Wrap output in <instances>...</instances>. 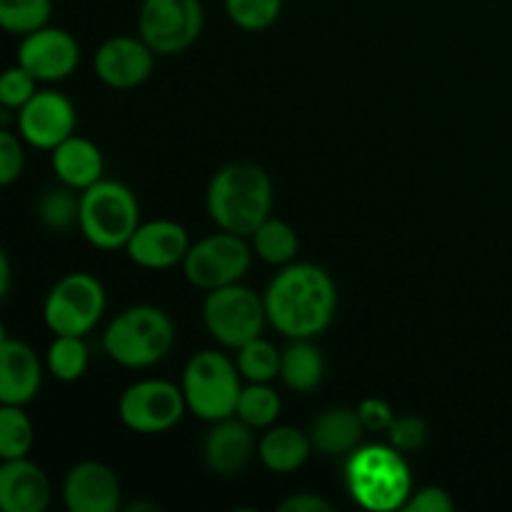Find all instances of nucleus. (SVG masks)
Segmentation results:
<instances>
[{
    "instance_id": "f257e3e1",
    "label": "nucleus",
    "mask_w": 512,
    "mask_h": 512,
    "mask_svg": "<svg viewBox=\"0 0 512 512\" xmlns=\"http://www.w3.org/2000/svg\"><path fill=\"white\" fill-rule=\"evenodd\" d=\"M268 323L288 340H315L330 328L338 310V288L315 263H290L263 293Z\"/></svg>"
},
{
    "instance_id": "f03ea898",
    "label": "nucleus",
    "mask_w": 512,
    "mask_h": 512,
    "mask_svg": "<svg viewBox=\"0 0 512 512\" xmlns=\"http://www.w3.org/2000/svg\"><path fill=\"white\" fill-rule=\"evenodd\" d=\"M205 205L220 230L250 238L270 218L273 180L255 163H230L210 180Z\"/></svg>"
},
{
    "instance_id": "7ed1b4c3",
    "label": "nucleus",
    "mask_w": 512,
    "mask_h": 512,
    "mask_svg": "<svg viewBox=\"0 0 512 512\" xmlns=\"http://www.w3.org/2000/svg\"><path fill=\"white\" fill-rule=\"evenodd\" d=\"M345 488L360 508L370 512L403 510L413 493L405 453L393 445H360L345 460Z\"/></svg>"
},
{
    "instance_id": "20e7f679",
    "label": "nucleus",
    "mask_w": 512,
    "mask_h": 512,
    "mask_svg": "<svg viewBox=\"0 0 512 512\" xmlns=\"http://www.w3.org/2000/svg\"><path fill=\"white\" fill-rule=\"evenodd\" d=\"M175 345V323L163 308L133 305L123 310L103 333V350L123 368H153Z\"/></svg>"
},
{
    "instance_id": "39448f33",
    "label": "nucleus",
    "mask_w": 512,
    "mask_h": 512,
    "mask_svg": "<svg viewBox=\"0 0 512 512\" xmlns=\"http://www.w3.org/2000/svg\"><path fill=\"white\" fill-rule=\"evenodd\" d=\"M78 225L93 248H125L140 225L138 198L128 185L118 180H98L80 193Z\"/></svg>"
},
{
    "instance_id": "423d86ee",
    "label": "nucleus",
    "mask_w": 512,
    "mask_h": 512,
    "mask_svg": "<svg viewBox=\"0 0 512 512\" xmlns=\"http://www.w3.org/2000/svg\"><path fill=\"white\" fill-rule=\"evenodd\" d=\"M238 365L218 350H200L188 360L183 373V395L188 410L205 423L233 418L243 393Z\"/></svg>"
},
{
    "instance_id": "0eeeda50",
    "label": "nucleus",
    "mask_w": 512,
    "mask_h": 512,
    "mask_svg": "<svg viewBox=\"0 0 512 512\" xmlns=\"http://www.w3.org/2000/svg\"><path fill=\"white\" fill-rule=\"evenodd\" d=\"M203 323L213 340L223 348H243L253 338H260L268 323L263 295L243 283L208 290L203 303Z\"/></svg>"
},
{
    "instance_id": "6e6552de",
    "label": "nucleus",
    "mask_w": 512,
    "mask_h": 512,
    "mask_svg": "<svg viewBox=\"0 0 512 512\" xmlns=\"http://www.w3.org/2000/svg\"><path fill=\"white\" fill-rule=\"evenodd\" d=\"M105 288L95 275L68 273L50 288L43 320L53 335H88L105 313Z\"/></svg>"
},
{
    "instance_id": "1a4fd4ad",
    "label": "nucleus",
    "mask_w": 512,
    "mask_h": 512,
    "mask_svg": "<svg viewBox=\"0 0 512 512\" xmlns=\"http://www.w3.org/2000/svg\"><path fill=\"white\" fill-rule=\"evenodd\" d=\"M205 8L200 0H143L138 33L163 58L185 53L203 35Z\"/></svg>"
},
{
    "instance_id": "9d476101",
    "label": "nucleus",
    "mask_w": 512,
    "mask_h": 512,
    "mask_svg": "<svg viewBox=\"0 0 512 512\" xmlns=\"http://www.w3.org/2000/svg\"><path fill=\"white\" fill-rule=\"evenodd\" d=\"M250 260H253V245L248 243V238L220 230L190 245L183 260V273L195 288L215 290L240 283L250 270Z\"/></svg>"
},
{
    "instance_id": "9b49d317",
    "label": "nucleus",
    "mask_w": 512,
    "mask_h": 512,
    "mask_svg": "<svg viewBox=\"0 0 512 512\" xmlns=\"http://www.w3.org/2000/svg\"><path fill=\"white\" fill-rule=\"evenodd\" d=\"M188 413L183 388L170 380H138L118 400L120 423L140 435H160L173 430Z\"/></svg>"
},
{
    "instance_id": "f8f14e48",
    "label": "nucleus",
    "mask_w": 512,
    "mask_h": 512,
    "mask_svg": "<svg viewBox=\"0 0 512 512\" xmlns=\"http://www.w3.org/2000/svg\"><path fill=\"white\" fill-rule=\"evenodd\" d=\"M18 63L38 78V83H60L70 78L80 65V45L68 30L45 28L23 35Z\"/></svg>"
},
{
    "instance_id": "ddd939ff",
    "label": "nucleus",
    "mask_w": 512,
    "mask_h": 512,
    "mask_svg": "<svg viewBox=\"0 0 512 512\" xmlns=\"http://www.w3.org/2000/svg\"><path fill=\"white\" fill-rule=\"evenodd\" d=\"M75 108L58 90H38L18 110V133L28 145L40 150L58 148L75 135Z\"/></svg>"
},
{
    "instance_id": "4468645a",
    "label": "nucleus",
    "mask_w": 512,
    "mask_h": 512,
    "mask_svg": "<svg viewBox=\"0 0 512 512\" xmlns=\"http://www.w3.org/2000/svg\"><path fill=\"white\" fill-rule=\"evenodd\" d=\"M155 55L140 35H115L95 50L93 70L108 88L133 90L153 75Z\"/></svg>"
},
{
    "instance_id": "2eb2a0df",
    "label": "nucleus",
    "mask_w": 512,
    "mask_h": 512,
    "mask_svg": "<svg viewBox=\"0 0 512 512\" xmlns=\"http://www.w3.org/2000/svg\"><path fill=\"white\" fill-rule=\"evenodd\" d=\"M188 230L175 220H148L140 223L133 238L125 245V253L138 268L145 270H170L183 265L190 250Z\"/></svg>"
},
{
    "instance_id": "dca6fc26",
    "label": "nucleus",
    "mask_w": 512,
    "mask_h": 512,
    "mask_svg": "<svg viewBox=\"0 0 512 512\" xmlns=\"http://www.w3.org/2000/svg\"><path fill=\"white\" fill-rule=\"evenodd\" d=\"M123 488L113 468L98 460H83L65 475L63 500L70 512H115Z\"/></svg>"
},
{
    "instance_id": "f3484780",
    "label": "nucleus",
    "mask_w": 512,
    "mask_h": 512,
    "mask_svg": "<svg viewBox=\"0 0 512 512\" xmlns=\"http://www.w3.org/2000/svg\"><path fill=\"white\" fill-rule=\"evenodd\" d=\"M43 385V368L28 343L3 335L0 340V405L33 403Z\"/></svg>"
},
{
    "instance_id": "a211bd4d",
    "label": "nucleus",
    "mask_w": 512,
    "mask_h": 512,
    "mask_svg": "<svg viewBox=\"0 0 512 512\" xmlns=\"http://www.w3.org/2000/svg\"><path fill=\"white\" fill-rule=\"evenodd\" d=\"M255 453H258V440H255L253 428L235 415L213 423L203 440L205 465L223 478L240 473Z\"/></svg>"
},
{
    "instance_id": "6ab92c4d",
    "label": "nucleus",
    "mask_w": 512,
    "mask_h": 512,
    "mask_svg": "<svg viewBox=\"0 0 512 512\" xmlns=\"http://www.w3.org/2000/svg\"><path fill=\"white\" fill-rule=\"evenodd\" d=\"M50 480L33 460H3L0 465V510L45 512L50 505Z\"/></svg>"
},
{
    "instance_id": "aec40b11",
    "label": "nucleus",
    "mask_w": 512,
    "mask_h": 512,
    "mask_svg": "<svg viewBox=\"0 0 512 512\" xmlns=\"http://www.w3.org/2000/svg\"><path fill=\"white\" fill-rule=\"evenodd\" d=\"M50 168H53L60 185H68V188L83 193L90 185L103 180L105 160L93 140L70 135L58 148L50 150Z\"/></svg>"
},
{
    "instance_id": "412c9836",
    "label": "nucleus",
    "mask_w": 512,
    "mask_h": 512,
    "mask_svg": "<svg viewBox=\"0 0 512 512\" xmlns=\"http://www.w3.org/2000/svg\"><path fill=\"white\" fill-rule=\"evenodd\" d=\"M365 433L368 430H365L358 410L330 408L313 423L310 440H313L315 453L325 455V458H340V455H350L355 448H360Z\"/></svg>"
},
{
    "instance_id": "4be33fe9",
    "label": "nucleus",
    "mask_w": 512,
    "mask_h": 512,
    "mask_svg": "<svg viewBox=\"0 0 512 512\" xmlns=\"http://www.w3.org/2000/svg\"><path fill=\"white\" fill-rule=\"evenodd\" d=\"M313 440L293 425H273L263 433L258 443V455L263 465L273 473L288 475L303 468L313 455Z\"/></svg>"
},
{
    "instance_id": "5701e85b",
    "label": "nucleus",
    "mask_w": 512,
    "mask_h": 512,
    "mask_svg": "<svg viewBox=\"0 0 512 512\" xmlns=\"http://www.w3.org/2000/svg\"><path fill=\"white\" fill-rule=\"evenodd\" d=\"M325 375L323 353L313 340H290L283 350V363H280V380L285 388L295 393H313Z\"/></svg>"
},
{
    "instance_id": "b1692460",
    "label": "nucleus",
    "mask_w": 512,
    "mask_h": 512,
    "mask_svg": "<svg viewBox=\"0 0 512 512\" xmlns=\"http://www.w3.org/2000/svg\"><path fill=\"white\" fill-rule=\"evenodd\" d=\"M248 240L253 245V253L263 263L275 265V268H285L293 263L300 250V238L293 225L278 218L265 220Z\"/></svg>"
},
{
    "instance_id": "393cba45",
    "label": "nucleus",
    "mask_w": 512,
    "mask_h": 512,
    "mask_svg": "<svg viewBox=\"0 0 512 512\" xmlns=\"http://www.w3.org/2000/svg\"><path fill=\"white\" fill-rule=\"evenodd\" d=\"M280 408H283V400L278 390L270 388V383H248L238 398L235 418H240L253 430H268L278 423Z\"/></svg>"
},
{
    "instance_id": "a878e982",
    "label": "nucleus",
    "mask_w": 512,
    "mask_h": 512,
    "mask_svg": "<svg viewBox=\"0 0 512 512\" xmlns=\"http://www.w3.org/2000/svg\"><path fill=\"white\" fill-rule=\"evenodd\" d=\"M90 363L88 345L83 335H55L48 348V373L60 383H75L85 375Z\"/></svg>"
},
{
    "instance_id": "bb28decb",
    "label": "nucleus",
    "mask_w": 512,
    "mask_h": 512,
    "mask_svg": "<svg viewBox=\"0 0 512 512\" xmlns=\"http://www.w3.org/2000/svg\"><path fill=\"white\" fill-rule=\"evenodd\" d=\"M280 363H283V353L263 335L238 348V358H235L240 375L248 383H270L280 378Z\"/></svg>"
},
{
    "instance_id": "cd10ccee",
    "label": "nucleus",
    "mask_w": 512,
    "mask_h": 512,
    "mask_svg": "<svg viewBox=\"0 0 512 512\" xmlns=\"http://www.w3.org/2000/svg\"><path fill=\"white\" fill-rule=\"evenodd\" d=\"M35 430L20 405H0V458H28Z\"/></svg>"
},
{
    "instance_id": "c85d7f7f",
    "label": "nucleus",
    "mask_w": 512,
    "mask_h": 512,
    "mask_svg": "<svg viewBox=\"0 0 512 512\" xmlns=\"http://www.w3.org/2000/svg\"><path fill=\"white\" fill-rule=\"evenodd\" d=\"M53 0H0V28L10 35H30L45 28Z\"/></svg>"
},
{
    "instance_id": "c756f323",
    "label": "nucleus",
    "mask_w": 512,
    "mask_h": 512,
    "mask_svg": "<svg viewBox=\"0 0 512 512\" xmlns=\"http://www.w3.org/2000/svg\"><path fill=\"white\" fill-rule=\"evenodd\" d=\"M78 190L53 188L38 200V218L43 220L45 228L50 230H68L80 220V195Z\"/></svg>"
},
{
    "instance_id": "7c9ffc66",
    "label": "nucleus",
    "mask_w": 512,
    "mask_h": 512,
    "mask_svg": "<svg viewBox=\"0 0 512 512\" xmlns=\"http://www.w3.org/2000/svg\"><path fill=\"white\" fill-rule=\"evenodd\" d=\"M228 18L248 33H260L275 25L283 13V0H225Z\"/></svg>"
},
{
    "instance_id": "2f4dec72",
    "label": "nucleus",
    "mask_w": 512,
    "mask_h": 512,
    "mask_svg": "<svg viewBox=\"0 0 512 512\" xmlns=\"http://www.w3.org/2000/svg\"><path fill=\"white\" fill-rule=\"evenodd\" d=\"M35 93H38V78L20 63L5 70L0 78V103L5 110H20Z\"/></svg>"
},
{
    "instance_id": "473e14b6",
    "label": "nucleus",
    "mask_w": 512,
    "mask_h": 512,
    "mask_svg": "<svg viewBox=\"0 0 512 512\" xmlns=\"http://www.w3.org/2000/svg\"><path fill=\"white\" fill-rule=\"evenodd\" d=\"M388 443L400 453H415L428 443V423L418 415H400L388 430Z\"/></svg>"
},
{
    "instance_id": "72a5a7b5",
    "label": "nucleus",
    "mask_w": 512,
    "mask_h": 512,
    "mask_svg": "<svg viewBox=\"0 0 512 512\" xmlns=\"http://www.w3.org/2000/svg\"><path fill=\"white\" fill-rule=\"evenodd\" d=\"M20 140L23 138H18L10 130H0V185L3 188L13 185L23 175L25 150Z\"/></svg>"
},
{
    "instance_id": "f704fd0d",
    "label": "nucleus",
    "mask_w": 512,
    "mask_h": 512,
    "mask_svg": "<svg viewBox=\"0 0 512 512\" xmlns=\"http://www.w3.org/2000/svg\"><path fill=\"white\" fill-rule=\"evenodd\" d=\"M405 512H453L455 500L450 493L440 485H423V488L413 490L405 503Z\"/></svg>"
},
{
    "instance_id": "c9c22d12",
    "label": "nucleus",
    "mask_w": 512,
    "mask_h": 512,
    "mask_svg": "<svg viewBox=\"0 0 512 512\" xmlns=\"http://www.w3.org/2000/svg\"><path fill=\"white\" fill-rule=\"evenodd\" d=\"M355 410H358L360 420H363V425L368 433H388L390 425H393V420L398 418V415H395V410L390 408L388 400L375 398V395L360 400V405Z\"/></svg>"
},
{
    "instance_id": "e433bc0d",
    "label": "nucleus",
    "mask_w": 512,
    "mask_h": 512,
    "mask_svg": "<svg viewBox=\"0 0 512 512\" xmlns=\"http://www.w3.org/2000/svg\"><path fill=\"white\" fill-rule=\"evenodd\" d=\"M280 512H330L333 503L315 493H295L278 505Z\"/></svg>"
},
{
    "instance_id": "4c0bfd02",
    "label": "nucleus",
    "mask_w": 512,
    "mask_h": 512,
    "mask_svg": "<svg viewBox=\"0 0 512 512\" xmlns=\"http://www.w3.org/2000/svg\"><path fill=\"white\" fill-rule=\"evenodd\" d=\"M10 293V260L8 255H0V295L3 298H8Z\"/></svg>"
}]
</instances>
